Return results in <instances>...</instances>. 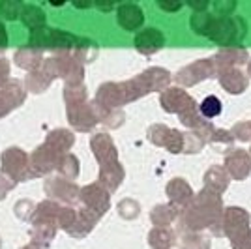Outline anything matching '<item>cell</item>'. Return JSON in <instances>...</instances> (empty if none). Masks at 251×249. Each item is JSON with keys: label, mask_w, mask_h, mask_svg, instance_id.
Instances as JSON below:
<instances>
[{"label": "cell", "mask_w": 251, "mask_h": 249, "mask_svg": "<svg viewBox=\"0 0 251 249\" xmlns=\"http://www.w3.org/2000/svg\"><path fill=\"white\" fill-rule=\"evenodd\" d=\"M201 111L206 114V116H216V114L220 113V101L216 98H208V100H204Z\"/></svg>", "instance_id": "1"}]
</instances>
